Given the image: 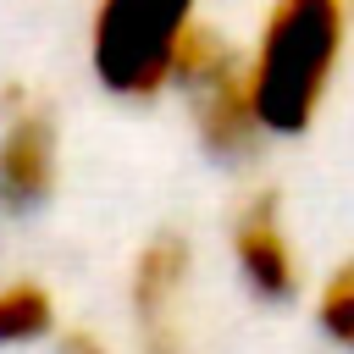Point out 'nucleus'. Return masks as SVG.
<instances>
[{
  "mask_svg": "<svg viewBox=\"0 0 354 354\" xmlns=\"http://www.w3.org/2000/svg\"><path fill=\"white\" fill-rule=\"evenodd\" d=\"M354 0H271L243 44L249 100L266 138H304L348 61Z\"/></svg>",
  "mask_w": 354,
  "mask_h": 354,
  "instance_id": "f257e3e1",
  "label": "nucleus"
},
{
  "mask_svg": "<svg viewBox=\"0 0 354 354\" xmlns=\"http://www.w3.org/2000/svg\"><path fill=\"white\" fill-rule=\"evenodd\" d=\"M199 28V0H94L83 44L88 77L122 105H155L171 94Z\"/></svg>",
  "mask_w": 354,
  "mask_h": 354,
  "instance_id": "f03ea898",
  "label": "nucleus"
},
{
  "mask_svg": "<svg viewBox=\"0 0 354 354\" xmlns=\"http://www.w3.org/2000/svg\"><path fill=\"white\" fill-rule=\"evenodd\" d=\"M171 94L188 105V122H194V138L210 160L221 166H243L254 160L271 138L260 133V116H254V100H249V61H243V44H232L221 28H199L194 44L183 50V66H177V83Z\"/></svg>",
  "mask_w": 354,
  "mask_h": 354,
  "instance_id": "7ed1b4c3",
  "label": "nucleus"
},
{
  "mask_svg": "<svg viewBox=\"0 0 354 354\" xmlns=\"http://www.w3.org/2000/svg\"><path fill=\"white\" fill-rule=\"evenodd\" d=\"M199 254L177 227L149 232L127 260V326L138 354H188Z\"/></svg>",
  "mask_w": 354,
  "mask_h": 354,
  "instance_id": "20e7f679",
  "label": "nucleus"
},
{
  "mask_svg": "<svg viewBox=\"0 0 354 354\" xmlns=\"http://www.w3.org/2000/svg\"><path fill=\"white\" fill-rule=\"evenodd\" d=\"M61 183V122L50 100L6 88L0 100V216H33Z\"/></svg>",
  "mask_w": 354,
  "mask_h": 354,
  "instance_id": "39448f33",
  "label": "nucleus"
},
{
  "mask_svg": "<svg viewBox=\"0 0 354 354\" xmlns=\"http://www.w3.org/2000/svg\"><path fill=\"white\" fill-rule=\"evenodd\" d=\"M227 254L238 282L249 288V299L260 304H288L304 288V266H299V243L282 210L277 188H249L227 221Z\"/></svg>",
  "mask_w": 354,
  "mask_h": 354,
  "instance_id": "423d86ee",
  "label": "nucleus"
},
{
  "mask_svg": "<svg viewBox=\"0 0 354 354\" xmlns=\"http://www.w3.org/2000/svg\"><path fill=\"white\" fill-rule=\"evenodd\" d=\"M61 337L55 288L39 277H0V348H39Z\"/></svg>",
  "mask_w": 354,
  "mask_h": 354,
  "instance_id": "0eeeda50",
  "label": "nucleus"
},
{
  "mask_svg": "<svg viewBox=\"0 0 354 354\" xmlns=\"http://www.w3.org/2000/svg\"><path fill=\"white\" fill-rule=\"evenodd\" d=\"M310 315H315V326H321V337H326L332 348L354 354V254H343V260L321 277V288H315V299H310Z\"/></svg>",
  "mask_w": 354,
  "mask_h": 354,
  "instance_id": "6e6552de",
  "label": "nucleus"
},
{
  "mask_svg": "<svg viewBox=\"0 0 354 354\" xmlns=\"http://www.w3.org/2000/svg\"><path fill=\"white\" fill-rule=\"evenodd\" d=\"M55 354H111V343L94 332V326H61V337L50 343Z\"/></svg>",
  "mask_w": 354,
  "mask_h": 354,
  "instance_id": "1a4fd4ad",
  "label": "nucleus"
}]
</instances>
